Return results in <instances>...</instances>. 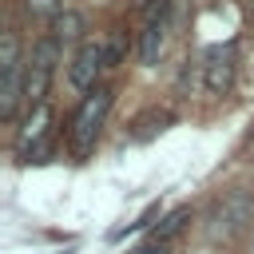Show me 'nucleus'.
Returning a JSON list of instances; mask_svg holds the SVG:
<instances>
[{"mask_svg":"<svg viewBox=\"0 0 254 254\" xmlns=\"http://www.w3.org/2000/svg\"><path fill=\"white\" fill-rule=\"evenodd\" d=\"M131 254H167V246H159V242H147V246H139V250H131Z\"/></svg>","mask_w":254,"mask_h":254,"instance_id":"f8f14e48","label":"nucleus"},{"mask_svg":"<svg viewBox=\"0 0 254 254\" xmlns=\"http://www.w3.org/2000/svg\"><path fill=\"white\" fill-rule=\"evenodd\" d=\"M103 67H107V48L103 44H79L75 56H71V64H67V83L87 95L91 87H99L95 79H99Z\"/></svg>","mask_w":254,"mask_h":254,"instance_id":"39448f33","label":"nucleus"},{"mask_svg":"<svg viewBox=\"0 0 254 254\" xmlns=\"http://www.w3.org/2000/svg\"><path fill=\"white\" fill-rule=\"evenodd\" d=\"M187 218H190V210H187V206H179V210H171V214L163 218V226H155V242L163 246L167 238H175V234H179V230L187 226Z\"/></svg>","mask_w":254,"mask_h":254,"instance_id":"9d476101","label":"nucleus"},{"mask_svg":"<svg viewBox=\"0 0 254 254\" xmlns=\"http://www.w3.org/2000/svg\"><path fill=\"white\" fill-rule=\"evenodd\" d=\"M234 79H238V52H234V44L210 48L202 56V87L210 95H230L234 91Z\"/></svg>","mask_w":254,"mask_h":254,"instance_id":"20e7f679","label":"nucleus"},{"mask_svg":"<svg viewBox=\"0 0 254 254\" xmlns=\"http://www.w3.org/2000/svg\"><path fill=\"white\" fill-rule=\"evenodd\" d=\"M24 75H28V64L20 52V32L4 28V40H0V119L4 123H12L24 103Z\"/></svg>","mask_w":254,"mask_h":254,"instance_id":"f03ea898","label":"nucleus"},{"mask_svg":"<svg viewBox=\"0 0 254 254\" xmlns=\"http://www.w3.org/2000/svg\"><path fill=\"white\" fill-rule=\"evenodd\" d=\"M167 24H171V0H155L143 16V32H139V60L155 64L167 40Z\"/></svg>","mask_w":254,"mask_h":254,"instance_id":"423d86ee","label":"nucleus"},{"mask_svg":"<svg viewBox=\"0 0 254 254\" xmlns=\"http://www.w3.org/2000/svg\"><path fill=\"white\" fill-rule=\"evenodd\" d=\"M171 123H175V115H171V111H159V107H151V111L135 115V123H131V131H127V135H131L135 143H147V139H155L159 131H167Z\"/></svg>","mask_w":254,"mask_h":254,"instance_id":"6e6552de","label":"nucleus"},{"mask_svg":"<svg viewBox=\"0 0 254 254\" xmlns=\"http://www.w3.org/2000/svg\"><path fill=\"white\" fill-rule=\"evenodd\" d=\"M52 127V107H32L24 119H20V131H16V155H28L32 147H40V139L48 135Z\"/></svg>","mask_w":254,"mask_h":254,"instance_id":"0eeeda50","label":"nucleus"},{"mask_svg":"<svg viewBox=\"0 0 254 254\" xmlns=\"http://www.w3.org/2000/svg\"><path fill=\"white\" fill-rule=\"evenodd\" d=\"M24 4V12L32 16V20H56L64 8H60V0H20Z\"/></svg>","mask_w":254,"mask_h":254,"instance_id":"9b49d317","label":"nucleus"},{"mask_svg":"<svg viewBox=\"0 0 254 254\" xmlns=\"http://www.w3.org/2000/svg\"><path fill=\"white\" fill-rule=\"evenodd\" d=\"M111 103H115V87H111V83L91 87V91L75 103L71 123H67V139H71V151H75V155H87V151L95 147V139H99L103 123H107Z\"/></svg>","mask_w":254,"mask_h":254,"instance_id":"f257e3e1","label":"nucleus"},{"mask_svg":"<svg viewBox=\"0 0 254 254\" xmlns=\"http://www.w3.org/2000/svg\"><path fill=\"white\" fill-rule=\"evenodd\" d=\"M52 40L64 48V44H79L83 40V16L75 8H64L56 20H52Z\"/></svg>","mask_w":254,"mask_h":254,"instance_id":"1a4fd4ad","label":"nucleus"},{"mask_svg":"<svg viewBox=\"0 0 254 254\" xmlns=\"http://www.w3.org/2000/svg\"><path fill=\"white\" fill-rule=\"evenodd\" d=\"M56 60H60V44H56L52 36H44V40L32 48V60H28V75H24V103H28V111L48 103V91H52V75H56Z\"/></svg>","mask_w":254,"mask_h":254,"instance_id":"7ed1b4c3","label":"nucleus"}]
</instances>
